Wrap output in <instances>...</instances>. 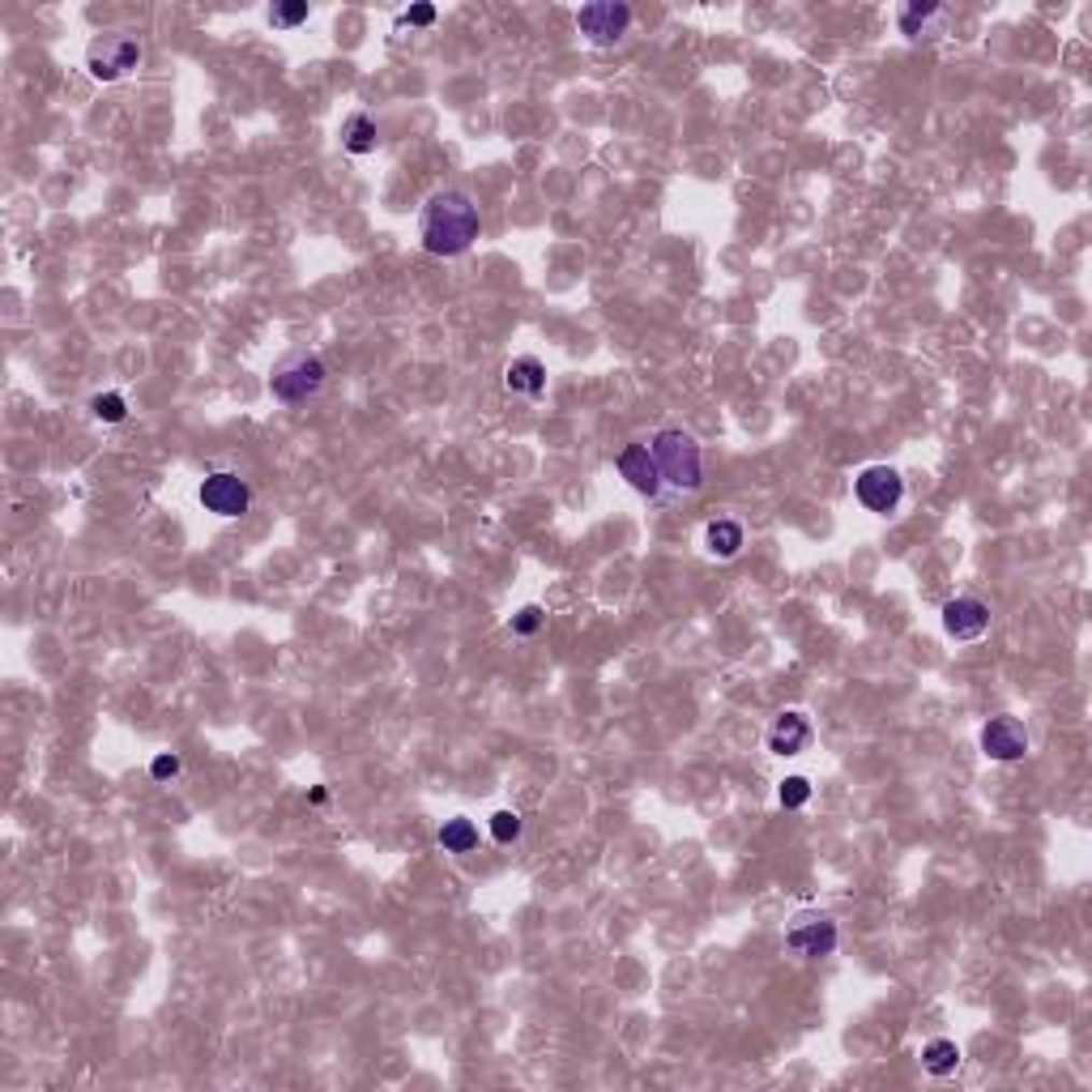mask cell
Returning <instances> with one entry per match:
<instances>
[{
	"instance_id": "cell-25",
	"label": "cell",
	"mask_w": 1092,
	"mask_h": 1092,
	"mask_svg": "<svg viewBox=\"0 0 1092 1092\" xmlns=\"http://www.w3.org/2000/svg\"><path fill=\"white\" fill-rule=\"evenodd\" d=\"M436 22V4H410L401 13V26H431Z\"/></svg>"
},
{
	"instance_id": "cell-5",
	"label": "cell",
	"mask_w": 1092,
	"mask_h": 1092,
	"mask_svg": "<svg viewBox=\"0 0 1092 1092\" xmlns=\"http://www.w3.org/2000/svg\"><path fill=\"white\" fill-rule=\"evenodd\" d=\"M137 65H141V43L132 34H120V30H108L86 47V69H90L95 82H108V86L124 82Z\"/></svg>"
},
{
	"instance_id": "cell-19",
	"label": "cell",
	"mask_w": 1092,
	"mask_h": 1092,
	"mask_svg": "<svg viewBox=\"0 0 1092 1092\" xmlns=\"http://www.w3.org/2000/svg\"><path fill=\"white\" fill-rule=\"evenodd\" d=\"M777 798H781L785 811H798V807L811 803V781H807V777H785V781L777 785Z\"/></svg>"
},
{
	"instance_id": "cell-16",
	"label": "cell",
	"mask_w": 1092,
	"mask_h": 1092,
	"mask_svg": "<svg viewBox=\"0 0 1092 1092\" xmlns=\"http://www.w3.org/2000/svg\"><path fill=\"white\" fill-rule=\"evenodd\" d=\"M436 841H440V850L444 853H470V850H479V828H474V820L457 816V820H444V824H440Z\"/></svg>"
},
{
	"instance_id": "cell-23",
	"label": "cell",
	"mask_w": 1092,
	"mask_h": 1092,
	"mask_svg": "<svg viewBox=\"0 0 1092 1092\" xmlns=\"http://www.w3.org/2000/svg\"><path fill=\"white\" fill-rule=\"evenodd\" d=\"M542 623H547V610L542 607H521L512 614V632L516 636H534V632H542Z\"/></svg>"
},
{
	"instance_id": "cell-10",
	"label": "cell",
	"mask_w": 1092,
	"mask_h": 1092,
	"mask_svg": "<svg viewBox=\"0 0 1092 1092\" xmlns=\"http://www.w3.org/2000/svg\"><path fill=\"white\" fill-rule=\"evenodd\" d=\"M614 466H619V479L632 486V491H640V495H662V474H657V462H653V449L649 444H627L619 457H614Z\"/></svg>"
},
{
	"instance_id": "cell-12",
	"label": "cell",
	"mask_w": 1092,
	"mask_h": 1092,
	"mask_svg": "<svg viewBox=\"0 0 1092 1092\" xmlns=\"http://www.w3.org/2000/svg\"><path fill=\"white\" fill-rule=\"evenodd\" d=\"M811 738H816V729L807 722V713L785 709V713L772 722V729H768V751H772V755H798V751L811 747Z\"/></svg>"
},
{
	"instance_id": "cell-18",
	"label": "cell",
	"mask_w": 1092,
	"mask_h": 1092,
	"mask_svg": "<svg viewBox=\"0 0 1092 1092\" xmlns=\"http://www.w3.org/2000/svg\"><path fill=\"white\" fill-rule=\"evenodd\" d=\"M922 1067H926L931 1076H952V1072L961 1067V1046H956V1041H948V1037L926 1041V1050H922Z\"/></svg>"
},
{
	"instance_id": "cell-9",
	"label": "cell",
	"mask_w": 1092,
	"mask_h": 1092,
	"mask_svg": "<svg viewBox=\"0 0 1092 1092\" xmlns=\"http://www.w3.org/2000/svg\"><path fill=\"white\" fill-rule=\"evenodd\" d=\"M981 751L990 755V760H998V764H1016V760H1024V751H1029V729L1020 718H990L985 726H981Z\"/></svg>"
},
{
	"instance_id": "cell-20",
	"label": "cell",
	"mask_w": 1092,
	"mask_h": 1092,
	"mask_svg": "<svg viewBox=\"0 0 1092 1092\" xmlns=\"http://www.w3.org/2000/svg\"><path fill=\"white\" fill-rule=\"evenodd\" d=\"M521 828H525V824H521L516 811H495V816H491V837H495L499 846H516V841H521Z\"/></svg>"
},
{
	"instance_id": "cell-17",
	"label": "cell",
	"mask_w": 1092,
	"mask_h": 1092,
	"mask_svg": "<svg viewBox=\"0 0 1092 1092\" xmlns=\"http://www.w3.org/2000/svg\"><path fill=\"white\" fill-rule=\"evenodd\" d=\"M342 145L351 150V154H371L375 145H380V128H375V120L371 116H351V120L342 124Z\"/></svg>"
},
{
	"instance_id": "cell-3",
	"label": "cell",
	"mask_w": 1092,
	"mask_h": 1092,
	"mask_svg": "<svg viewBox=\"0 0 1092 1092\" xmlns=\"http://www.w3.org/2000/svg\"><path fill=\"white\" fill-rule=\"evenodd\" d=\"M325 380H329L325 359H321V355L299 351V355H286L282 364L273 367V375H269V393H273L282 406H303V401H312V397L325 388Z\"/></svg>"
},
{
	"instance_id": "cell-4",
	"label": "cell",
	"mask_w": 1092,
	"mask_h": 1092,
	"mask_svg": "<svg viewBox=\"0 0 1092 1092\" xmlns=\"http://www.w3.org/2000/svg\"><path fill=\"white\" fill-rule=\"evenodd\" d=\"M841 944V931H837V918L824 913V909H798L790 922H785V948L803 961H824L833 956Z\"/></svg>"
},
{
	"instance_id": "cell-21",
	"label": "cell",
	"mask_w": 1092,
	"mask_h": 1092,
	"mask_svg": "<svg viewBox=\"0 0 1092 1092\" xmlns=\"http://www.w3.org/2000/svg\"><path fill=\"white\" fill-rule=\"evenodd\" d=\"M90 410H95L99 423H124V419H128V401H124L120 393H99V397L90 401Z\"/></svg>"
},
{
	"instance_id": "cell-13",
	"label": "cell",
	"mask_w": 1092,
	"mask_h": 1092,
	"mask_svg": "<svg viewBox=\"0 0 1092 1092\" xmlns=\"http://www.w3.org/2000/svg\"><path fill=\"white\" fill-rule=\"evenodd\" d=\"M504 388H508V393H521V397H542V393H547V367L538 364L534 355L512 359V364L504 367Z\"/></svg>"
},
{
	"instance_id": "cell-8",
	"label": "cell",
	"mask_w": 1092,
	"mask_h": 1092,
	"mask_svg": "<svg viewBox=\"0 0 1092 1092\" xmlns=\"http://www.w3.org/2000/svg\"><path fill=\"white\" fill-rule=\"evenodd\" d=\"M853 495H857V504H862L866 512L888 516V512H896L900 499H905V479H900L892 466H866V470L853 479Z\"/></svg>"
},
{
	"instance_id": "cell-1",
	"label": "cell",
	"mask_w": 1092,
	"mask_h": 1092,
	"mask_svg": "<svg viewBox=\"0 0 1092 1092\" xmlns=\"http://www.w3.org/2000/svg\"><path fill=\"white\" fill-rule=\"evenodd\" d=\"M479 231H483L479 205L462 188L431 193L423 214H419V240L431 256H462L470 243L479 240Z\"/></svg>"
},
{
	"instance_id": "cell-11",
	"label": "cell",
	"mask_w": 1092,
	"mask_h": 1092,
	"mask_svg": "<svg viewBox=\"0 0 1092 1092\" xmlns=\"http://www.w3.org/2000/svg\"><path fill=\"white\" fill-rule=\"evenodd\" d=\"M944 632L948 636H956V640H977V636H985L990 632V607L981 602V598H952L948 607H944Z\"/></svg>"
},
{
	"instance_id": "cell-7",
	"label": "cell",
	"mask_w": 1092,
	"mask_h": 1092,
	"mask_svg": "<svg viewBox=\"0 0 1092 1092\" xmlns=\"http://www.w3.org/2000/svg\"><path fill=\"white\" fill-rule=\"evenodd\" d=\"M577 26L594 47H614L632 26V9L623 0H594L577 13Z\"/></svg>"
},
{
	"instance_id": "cell-2",
	"label": "cell",
	"mask_w": 1092,
	"mask_h": 1092,
	"mask_svg": "<svg viewBox=\"0 0 1092 1092\" xmlns=\"http://www.w3.org/2000/svg\"><path fill=\"white\" fill-rule=\"evenodd\" d=\"M649 449H653L662 486H675V491H683V495L700 491V483H705V453H700V444H696L692 431H683V427H662V431H653Z\"/></svg>"
},
{
	"instance_id": "cell-24",
	"label": "cell",
	"mask_w": 1092,
	"mask_h": 1092,
	"mask_svg": "<svg viewBox=\"0 0 1092 1092\" xmlns=\"http://www.w3.org/2000/svg\"><path fill=\"white\" fill-rule=\"evenodd\" d=\"M180 755H171V751H162V755H154V764H150V772L158 777V781H171V777H180Z\"/></svg>"
},
{
	"instance_id": "cell-6",
	"label": "cell",
	"mask_w": 1092,
	"mask_h": 1092,
	"mask_svg": "<svg viewBox=\"0 0 1092 1092\" xmlns=\"http://www.w3.org/2000/svg\"><path fill=\"white\" fill-rule=\"evenodd\" d=\"M197 499H201L205 512H214L223 521H236L252 508V486L236 470H210L197 486Z\"/></svg>"
},
{
	"instance_id": "cell-22",
	"label": "cell",
	"mask_w": 1092,
	"mask_h": 1092,
	"mask_svg": "<svg viewBox=\"0 0 1092 1092\" xmlns=\"http://www.w3.org/2000/svg\"><path fill=\"white\" fill-rule=\"evenodd\" d=\"M269 22L282 26V30H295L299 22H308V0H286V4H273L269 9Z\"/></svg>"
},
{
	"instance_id": "cell-15",
	"label": "cell",
	"mask_w": 1092,
	"mask_h": 1092,
	"mask_svg": "<svg viewBox=\"0 0 1092 1092\" xmlns=\"http://www.w3.org/2000/svg\"><path fill=\"white\" fill-rule=\"evenodd\" d=\"M705 547H709V555H718V559H734V555L742 551V525H738V521H729V516L709 521V529H705Z\"/></svg>"
},
{
	"instance_id": "cell-14",
	"label": "cell",
	"mask_w": 1092,
	"mask_h": 1092,
	"mask_svg": "<svg viewBox=\"0 0 1092 1092\" xmlns=\"http://www.w3.org/2000/svg\"><path fill=\"white\" fill-rule=\"evenodd\" d=\"M944 17H948V13H944L935 0H909V4L900 9L896 26H900L905 39H922V34H931V22H944Z\"/></svg>"
}]
</instances>
